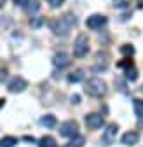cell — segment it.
<instances>
[{
  "label": "cell",
  "instance_id": "obj_1",
  "mask_svg": "<svg viewBox=\"0 0 143 147\" xmlns=\"http://www.w3.org/2000/svg\"><path fill=\"white\" fill-rule=\"evenodd\" d=\"M77 25V20L74 14H65L63 18H58V20H52L49 21V28L52 30L54 35H59V37H66L68 32Z\"/></svg>",
  "mask_w": 143,
  "mask_h": 147
},
{
  "label": "cell",
  "instance_id": "obj_2",
  "mask_svg": "<svg viewBox=\"0 0 143 147\" xmlns=\"http://www.w3.org/2000/svg\"><path fill=\"white\" fill-rule=\"evenodd\" d=\"M86 93L89 95V96H94V98H100V96H103L105 93H106V84L101 81V79H98V77H93V79H89L87 82H86Z\"/></svg>",
  "mask_w": 143,
  "mask_h": 147
},
{
  "label": "cell",
  "instance_id": "obj_3",
  "mask_svg": "<svg viewBox=\"0 0 143 147\" xmlns=\"http://www.w3.org/2000/svg\"><path fill=\"white\" fill-rule=\"evenodd\" d=\"M87 53H89V39H87V35L80 33L74 42V54L77 58H84Z\"/></svg>",
  "mask_w": 143,
  "mask_h": 147
},
{
  "label": "cell",
  "instance_id": "obj_4",
  "mask_svg": "<svg viewBox=\"0 0 143 147\" xmlns=\"http://www.w3.org/2000/svg\"><path fill=\"white\" fill-rule=\"evenodd\" d=\"M117 131H119V126H117L115 123L108 124V126H106V130L103 131V137H101V144H103V145H112V144L115 142Z\"/></svg>",
  "mask_w": 143,
  "mask_h": 147
},
{
  "label": "cell",
  "instance_id": "obj_5",
  "mask_svg": "<svg viewBox=\"0 0 143 147\" xmlns=\"http://www.w3.org/2000/svg\"><path fill=\"white\" fill-rule=\"evenodd\" d=\"M59 133L63 135V137H74V135H77L79 133V123L77 121H74V119H70V121H65L61 126H59Z\"/></svg>",
  "mask_w": 143,
  "mask_h": 147
},
{
  "label": "cell",
  "instance_id": "obj_6",
  "mask_svg": "<svg viewBox=\"0 0 143 147\" xmlns=\"http://www.w3.org/2000/svg\"><path fill=\"white\" fill-rule=\"evenodd\" d=\"M84 121H86V126H87V128H91V130H98V128H101V126L105 124L103 116H101V114H98V112H91V114H87Z\"/></svg>",
  "mask_w": 143,
  "mask_h": 147
},
{
  "label": "cell",
  "instance_id": "obj_7",
  "mask_svg": "<svg viewBox=\"0 0 143 147\" xmlns=\"http://www.w3.org/2000/svg\"><path fill=\"white\" fill-rule=\"evenodd\" d=\"M7 88H9L11 93H23V91L28 88V82L23 77H14V79H11Z\"/></svg>",
  "mask_w": 143,
  "mask_h": 147
},
{
  "label": "cell",
  "instance_id": "obj_8",
  "mask_svg": "<svg viewBox=\"0 0 143 147\" xmlns=\"http://www.w3.org/2000/svg\"><path fill=\"white\" fill-rule=\"evenodd\" d=\"M105 23H106V18H105L103 14H93V16H89L87 21H86L87 28H91V30H98V28H101Z\"/></svg>",
  "mask_w": 143,
  "mask_h": 147
},
{
  "label": "cell",
  "instance_id": "obj_9",
  "mask_svg": "<svg viewBox=\"0 0 143 147\" xmlns=\"http://www.w3.org/2000/svg\"><path fill=\"white\" fill-rule=\"evenodd\" d=\"M108 63H110V54L106 53V51H100L98 54H96V70H105L106 67H108Z\"/></svg>",
  "mask_w": 143,
  "mask_h": 147
},
{
  "label": "cell",
  "instance_id": "obj_10",
  "mask_svg": "<svg viewBox=\"0 0 143 147\" xmlns=\"http://www.w3.org/2000/svg\"><path fill=\"white\" fill-rule=\"evenodd\" d=\"M52 63H54L58 68H66L70 63H72V60H70V56L66 53H58V54H54V60H52Z\"/></svg>",
  "mask_w": 143,
  "mask_h": 147
},
{
  "label": "cell",
  "instance_id": "obj_11",
  "mask_svg": "<svg viewBox=\"0 0 143 147\" xmlns=\"http://www.w3.org/2000/svg\"><path fill=\"white\" fill-rule=\"evenodd\" d=\"M138 140H140V135H138L136 131H128V133H124L122 138H120V142H122L124 145H129V147L136 145Z\"/></svg>",
  "mask_w": 143,
  "mask_h": 147
},
{
  "label": "cell",
  "instance_id": "obj_12",
  "mask_svg": "<svg viewBox=\"0 0 143 147\" xmlns=\"http://www.w3.org/2000/svg\"><path fill=\"white\" fill-rule=\"evenodd\" d=\"M40 124L45 126V128H54L56 126V117L52 116V114H47V116H44L40 119Z\"/></svg>",
  "mask_w": 143,
  "mask_h": 147
},
{
  "label": "cell",
  "instance_id": "obj_13",
  "mask_svg": "<svg viewBox=\"0 0 143 147\" xmlns=\"http://www.w3.org/2000/svg\"><path fill=\"white\" fill-rule=\"evenodd\" d=\"M82 79H84V70H75L74 74H70V76H68V82H72V84L80 82Z\"/></svg>",
  "mask_w": 143,
  "mask_h": 147
},
{
  "label": "cell",
  "instance_id": "obj_14",
  "mask_svg": "<svg viewBox=\"0 0 143 147\" xmlns=\"http://www.w3.org/2000/svg\"><path fill=\"white\" fill-rule=\"evenodd\" d=\"M84 144H86V138L82 137V135H74L72 137V140H70V147H84Z\"/></svg>",
  "mask_w": 143,
  "mask_h": 147
},
{
  "label": "cell",
  "instance_id": "obj_15",
  "mask_svg": "<svg viewBox=\"0 0 143 147\" xmlns=\"http://www.w3.org/2000/svg\"><path fill=\"white\" fill-rule=\"evenodd\" d=\"M39 147H56V140L52 137H42L39 140Z\"/></svg>",
  "mask_w": 143,
  "mask_h": 147
},
{
  "label": "cell",
  "instance_id": "obj_16",
  "mask_svg": "<svg viewBox=\"0 0 143 147\" xmlns=\"http://www.w3.org/2000/svg\"><path fill=\"white\" fill-rule=\"evenodd\" d=\"M16 144H17L16 137H4V138H0V147H14Z\"/></svg>",
  "mask_w": 143,
  "mask_h": 147
},
{
  "label": "cell",
  "instance_id": "obj_17",
  "mask_svg": "<svg viewBox=\"0 0 143 147\" xmlns=\"http://www.w3.org/2000/svg\"><path fill=\"white\" fill-rule=\"evenodd\" d=\"M138 79V70L131 65L126 68V81H136Z\"/></svg>",
  "mask_w": 143,
  "mask_h": 147
},
{
  "label": "cell",
  "instance_id": "obj_18",
  "mask_svg": "<svg viewBox=\"0 0 143 147\" xmlns=\"http://www.w3.org/2000/svg\"><path fill=\"white\" fill-rule=\"evenodd\" d=\"M134 114H136L138 117L143 116V100H140V98L134 100Z\"/></svg>",
  "mask_w": 143,
  "mask_h": 147
},
{
  "label": "cell",
  "instance_id": "obj_19",
  "mask_svg": "<svg viewBox=\"0 0 143 147\" xmlns=\"http://www.w3.org/2000/svg\"><path fill=\"white\" fill-rule=\"evenodd\" d=\"M26 5H28V7H26V11H28L30 14H33V12H37V11H39V7H40V4H39V0H31V4L28 2Z\"/></svg>",
  "mask_w": 143,
  "mask_h": 147
},
{
  "label": "cell",
  "instance_id": "obj_20",
  "mask_svg": "<svg viewBox=\"0 0 143 147\" xmlns=\"http://www.w3.org/2000/svg\"><path fill=\"white\" fill-rule=\"evenodd\" d=\"M120 53L126 54V56H133V54H134V47H133L131 44H124V46L120 47Z\"/></svg>",
  "mask_w": 143,
  "mask_h": 147
},
{
  "label": "cell",
  "instance_id": "obj_21",
  "mask_svg": "<svg viewBox=\"0 0 143 147\" xmlns=\"http://www.w3.org/2000/svg\"><path fill=\"white\" fill-rule=\"evenodd\" d=\"M47 4H49L52 9H58V7H61V5L65 4V0H47Z\"/></svg>",
  "mask_w": 143,
  "mask_h": 147
},
{
  "label": "cell",
  "instance_id": "obj_22",
  "mask_svg": "<svg viewBox=\"0 0 143 147\" xmlns=\"http://www.w3.org/2000/svg\"><path fill=\"white\" fill-rule=\"evenodd\" d=\"M131 65H133V61H131L129 58H126L124 61H120V63H119V67H122V68H128V67H131Z\"/></svg>",
  "mask_w": 143,
  "mask_h": 147
},
{
  "label": "cell",
  "instance_id": "obj_23",
  "mask_svg": "<svg viewBox=\"0 0 143 147\" xmlns=\"http://www.w3.org/2000/svg\"><path fill=\"white\" fill-rule=\"evenodd\" d=\"M70 102L74 103V105H79V103H80V96H79V95H72V96H70Z\"/></svg>",
  "mask_w": 143,
  "mask_h": 147
},
{
  "label": "cell",
  "instance_id": "obj_24",
  "mask_svg": "<svg viewBox=\"0 0 143 147\" xmlns=\"http://www.w3.org/2000/svg\"><path fill=\"white\" fill-rule=\"evenodd\" d=\"M5 77H7V70L5 68H0V84L5 81Z\"/></svg>",
  "mask_w": 143,
  "mask_h": 147
},
{
  "label": "cell",
  "instance_id": "obj_25",
  "mask_svg": "<svg viewBox=\"0 0 143 147\" xmlns=\"http://www.w3.org/2000/svg\"><path fill=\"white\" fill-rule=\"evenodd\" d=\"M114 5H115V7H126V5H128V2H126V0H115Z\"/></svg>",
  "mask_w": 143,
  "mask_h": 147
},
{
  "label": "cell",
  "instance_id": "obj_26",
  "mask_svg": "<svg viewBox=\"0 0 143 147\" xmlns=\"http://www.w3.org/2000/svg\"><path fill=\"white\" fill-rule=\"evenodd\" d=\"M28 2H30V0H14V4H16V5H19V7H26Z\"/></svg>",
  "mask_w": 143,
  "mask_h": 147
},
{
  "label": "cell",
  "instance_id": "obj_27",
  "mask_svg": "<svg viewBox=\"0 0 143 147\" xmlns=\"http://www.w3.org/2000/svg\"><path fill=\"white\" fill-rule=\"evenodd\" d=\"M4 5H5V0H0V9H2Z\"/></svg>",
  "mask_w": 143,
  "mask_h": 147
},
{
  "label": "cell",
  "instance_id": "obj_28",
  "mask_svg": "<svg viewBox=\"0 0 143 147\" xmlns=\"http://www.w3.org/2000/svg\"><path fill=\"white\" fill-rule=\"evenodd\" d=\"M140 126H141V128H143V116H141V117H140Z\"/></svg>",
  "mask_w": 143,
  "mask_h": 147
},
{
  "label": "cell",
  "instance_id": "obj_29",
  "mask_svg": "<svg viewBox=\"0 0 143 147\" xmlns=\"http://www.w3.org/2000/svg\"><path fill=\"white\" fill-rule=\"evenodd\" d=\"M141 89H143V88H141Z\"/></svg>",
  "mask_w": 143,
  "mask_h": 147
}]
</instances>
